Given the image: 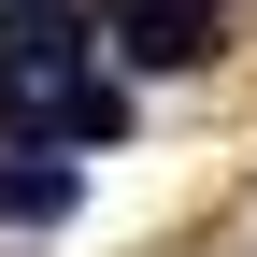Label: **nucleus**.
I'll return each instance as SVG.
<instances>
[{"instance_id":"nucleus-2","label":"nucleus","mask_w":257,"mask_h":257,"mask_svg":"<svg viewBox=\"0 0 257 257\" xmlns=\"http://www.w3.org/2000/svg\"><path fill=\"white\" fill-rule=\"evenodd\" d=\"M0 214H72V157H0Z\"/></svg>"},{"instance_id":"nucleus-1","label":"nucleus","mask_w":257,"mask_h":257,"mask_svg":"<svg viewBox=\"0 0 257 257\" xmlns=\"http://www.w3.org/2000/svg\"><path fill=\"white\" fill-rule=\"evenodd\" d=\"M114 57H143V72L214 57V0H114Z\"/></svg>"}]
</instances>
